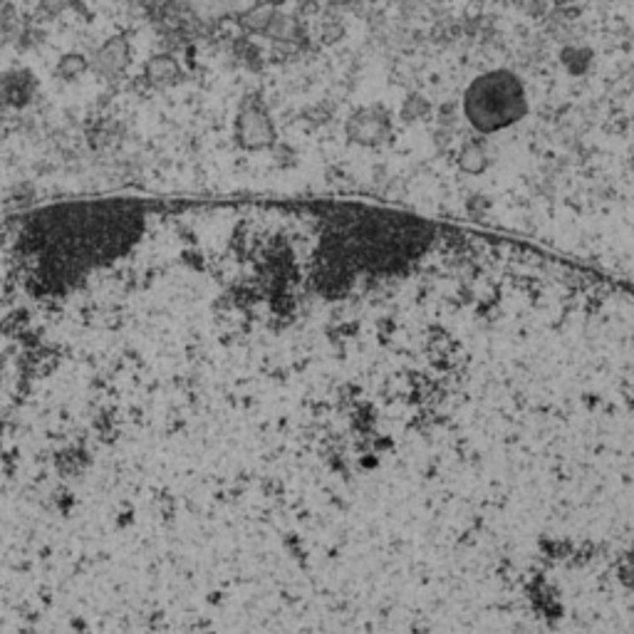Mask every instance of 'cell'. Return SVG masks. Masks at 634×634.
<instances>
[{
	"label": "cell",
	"instance_id": "5",
	"mask_svg": "<svg viewBox=\"0 0 634 634\" xmlns=\"http://www.w3.org/2000/svg\"><path fill=\"white\" fill-rule=\"evenodd\" d=\"M179 77H181V65L176 63L174 55H169V52L154 55L144 67V82L151 89L172 88L179 82Z\"/></svg>",
	"mask_w": 634,
	"mask_h": 634
},
{
	"label": "cell",
	"instance_id": "3",
	"mask_svg": "<svg viewBox=\"0 0 634 634\" xmlns=\"http://www.w3.org/2000/svg\"><path fill=\"white\" fill-rule=\"evenodd\" d=\"M349 144L362 149H379L392 137V114L382 104L357 107L345 122Z\"/></svg>",
	"mask_w": 634,
	"mask_h": 634
},
{
	"label": "cell",
	"instance_id": "6",
	"mask_svg": "<svg viewBox=\"0 0 634 634\" xmlns=\"http://www.w3.org/2000/svg\"><path fill=\"white\" fill-rule=\"evenodd\" d=\"M265 38H271L273 42H278V45L295 48L300 42H305V26H302L298 13H283V11H278L271 27L265 30Z\"/></svg>",
	"mask_w": 634,
	"mask_h": 634
},
{
	"label": "cell",
	"instance_id": "1",
	"mask_svg": "<svg viewBox=\"0 0 634 634\" xmlns=\"http://www.w3.org/2000/svg\"><path fill=\"white\" fill-rule=\"evenodd\" d=\"M528 114L525 85L510 70H491L473 77L461 97V117L478 137L516 126Z\"/></svg>",
	"mask_w": 634,
	"mask_h": 634
},
{
	"label": "cell",
	"instance_id": "9",
	"mask_svg": "<svg viewBox=\"0 0 634 634\" xmlns=\"http://www.w3.org/2000/svg\"><path fill=\"white\" fill-rule=\"evenodd\" d=\"M401 122H407V125H416V122H424V119H429L432 114H434V107H432V102L426 100L424 95L419 92H411L404 97L401 102Z\"/></svg>",
	"mask_w": 634,
	"mask_h": 634
},
{
	"label": "cell",
	"instance_id": "7",
	"mask_svg": "<svg viewBox=\"0 0 634 634\" xmlns=\"http://www.w3.org/2000/svg\"><path fill=\"white\" fill-rule=\"evenodd\" d=\"M488 144L484 139H466L456 151V166L466 176H481L488 169Z\"/></svg>",
	"mask_w": 634,
	"mask_h": 634
},
{
	"label": "cell",
	"instance_id": "11",
	"mask_svg": "<svg viewBox=\"0 0 634 634\" xmlns=\"http://www.w3.org/2000/svg\"><path fill=\"white\" fill-rule=\"evenodd\" d=\"M342 38H345V26H342V20H340L337 15L325 18L323 26H320V40H323V45H335V42H340Z\"/></svg>",
	"mask_w": 634,
	"mask_h": 634
},
{
	"label": "cell",
	"instance_id": "13",
	"mask_svg": "<svg viewBox=\"0 0 634 634\" xmlns=\"http://www.w3.org/2000/svg\"><path fill=\"white\" fill-rule=\"evenodd\" d=\"M466 209H469V216H471V218L481 221V218H485L488 209H491V199H485L484 194H473L471 199L466 201Z\"/></svg>",
	"mask_w": 634,
	"mask_h": 634
},
{
	"label": "cell",
	"instance_id": "10",
	"mask_svg": "<svg viewBox=\"0 0 634 634\" xmlns=\"http://www.w3.org/2000/svg\"><path fill=\"white\" fill-rule=\"evenodd\" d=\"M89 70V60L82 55V52H67L60 57V63L55 67V75L60 77V80H67V82H73L77 80L80 75H85Z\"/></svg>",
	"mask_w": 634,
	"mask_h": 634
},
{
	"label": "cell",
	"instance_id": "2",
	"mask_svg": "<svg viewBox=\"0 0 634 634\" xmlns=\"http://www.w3.org/2000/svg\"><path fill=\"white\" fill-rule=\"evenodd\" d=\"M278 129L261 95H246L238 104L236 144L243 151L273 149Z\"/></svg>",
	"mask_w": 634,
	"mask_h": 634
},
{
	"label": "cell",
	"instance_id": "4",
	"mask_svg": "<svg viewBox=\"0 0 634 634\" xmlns=\"http://www.w3.org/2000/svg\"><path fill=\"white\" fill-rule=\"evenodd\" d=\"M132 63V48H129V40L125 35H114L107 42H102V48L95 52L89 70H95V75L112 82L117 77L125 73L126 67Z\"/></svg>",
	"mask_w": 634,
	"mask_h": 634
},
{
	"label": "cell",
	"instance_id": "8",
	"mask_svg": "<svg viewBox=\"0 0 634 634\" xmlns=\"http://www.w3.org/2000/svg\"><path fill=\"white\" fill-rule=\"evenodd\" d=\"M275 13H278V8L263 0L261 5H256L253 11H248L246 15H241L236 23L238 27H241L243 33H248V35H265V30L271 27V23H273Z\"/></svg>",
	"mask_w": 634,
	"mask_h": 634
},
{
	"label": "cell",
	"instance_id": "12",
	"mask_svg": "<svg viewBox=\"0 0 634 634\" xmlns=\"http://www.w3.org/2000/svg\"><path fill=\"white\" fill-rule=\"evenodd\" d=\"M70 3L73 0H42L38 5V18H57V15L63 13V11H67L70 8Z\"/></svg>",
	"mask_w": 634,
	"mask_h": 634
},
{
	"label": "cell",
	"instance_id": "14",
	"mask_svg": "<svg viewBox=\"0 0 634 634\" xmlns=\"http://www.w3.org/2000/svg\"><path fill=\"white\" fill-rule=\"evenodd\" d=\"M562 63H565V67H568L570 73H583L584 67H587L584 52L577 50V48H568V50L562 52Z\"/></svg>",
	"mask_w": 634,
	"mask_h": 634
}]
</instances>
